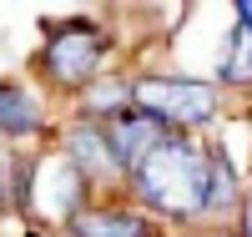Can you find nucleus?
I'll list each match as a JSON object with an SVG mask.
<instances>
[{
    "label": "nucleus",
    "mask_w": 252,
    "mask_h": 237,
    "mask_svg": "<svg viewBox=\"0 0 252 237\" xmlns=\"http://www.w3.org/2000/svg\"><path fill=\"white\" fill-rule=\"evenodd\" d=\"M136 187L152 207L172 212V217L212 212V152L192 146L187 136H166L136 167Z\"/></svg>",
    "instance_id": "obj_1"
},
{
    "label": "nucleus",
    "mask_w": 252,
    "mask_h": 237,
    "mask_svg": "<svg viewBox=\"0 0 252 237\" xmlns=\"http://www.w3.org/2000/svg\"><path fill=\"white\" fill-rule=\"evenodd\" d=\"M131 96L141 111H152L157 121H207L212 116V106H217V91L207 81H182V76H141L131 86Z\"/></svg>",
    "instance_id": "obj_2"
},
{
    "label": "nucleus",
    "mask_w": 252,
    "mask_h": 237,
    "mask_svg": "<svg viewBox=\"0 0 252 237\" xmlns=\"http://www.w3.org/2000/svg\"><path fill=\"white\" fill-rule=\"evenodd\" d=\"M46 66L56 81H66V86H81L86 76H96L101 66V35L91 20H66L56 35H51V46H46Z\"/></svg>",
    "instance_id": "obj_3"
},
{
    "label": "nucleus",
    "mask_w": 252,
    "mask_h": 237,
    "mask_svg": "<svg viewBox=\"0 0 252 237\" xmlns=\"http://www.w3.org/2000/svg\"><path fill=\"white\" fill-rule=\"evenodd\" d=\"M161 132H166V121H157L152 111L131 106V111H121V116L111 121V132H106V136H111V152H116V162L136 171V167H141V162H146V157H152L157 146L166 141Z\"/></svg>",
    "instance_id": "obj_4"
},
{
    "label": "nucleus",
    "mask_w": 252,
    "mask_h": 237,
    "mask_svg": "<svg viewBox=\"0 0 252 237\" xmlns=\"http://www.w3.org/2000/svg\"><path fill=\"white\" fill-rule=\"evenodd\" d=\"M76 237H146V222L136 212H116V207H101V212H81L71 217Z\"/></svg>",
    "instance_id": "obj_5"
},
{
    "label": "nucleus",
    "mask_w": 252,
    "mask_h": 237,
    "mask_svg": "<svg viewBox=\"0 0 252 237\" xmlns=\"http://www.w3.org/2000/svg\"><path fill=\"white\" fill-rule=\"evenodd\" d=\"M40 126V111H35V101L26 91H15V86H0V132H10V136H26Z\"/></svg>",
    "instance_id": "obj_6"
},
{
    "label": "nucleus",
    "mask_w": 252,
    "mask_h": 237,
    "mask_svg": "<svg viewBox=\"0 0 252 237\" xmlns=\"http://www.w3.org/2000/svg\"><path fill=\"white\" fill-rule=\"evenodd\" d=\"M71 146H76V157L86 162V171H121V162H116V152H111V136L106 132H91V126H81V132L71 136Z\"/></svg>",
    "instance_id": "obj_7"
},
{
    "label": "nucleus",
    "mask_w": 252,
    "mask_h": 237,
    "mask_svg": "<svg viewBox=\"0 0 252 237\" xmlns=\"http://www.w3.org/2000/svg\"><path fill=\"white\" fill-rule=\"evenodd\" d=\"M227 81H252V31L237 20V31H232V56H227V66H222Z\"/></svg>",
    "instance_id": "obj_8"
},
{
    "label": "nucleus",
    "mask_w": 252,
    "mask_h": 237,
    "mask_svg": "<svg viewBox=\"0 0 252 237\" xmlns=\"http://www.w3.org/2000/svg\"><path fill=\"white\" fill-rule=\"evenodd\" d=\"M227 202H232V167L212 146V207H227Z\"/></svg>",
    "instance_id": "obj_9"
},
{
    "label": "nucleus",
    "mask_w": 252,
    "mask_h": 237,
    "mask_svg": "<svg viewBox=\"0 0 252 237\" xmlns=\"http://www.w3.org/2000/svg\"><path fill=\"white\" fill-rule=\"evenodd\" d=\"M242 237H252V192H247V202H242Z\"/></svg>",
    "instance_id": "obj_10"
},
{
    "label": "nucleus",
    "mask_w": 252,
    "mask_h": 237,
    "mask_svg": "<svg viewBox=\"0 0 252 237\" xmlns=\"http://www.w3.org/2000/svg\"><path fill=\"white\" fill-rule=\"evenodd\" d=\"M237 15H242V26L252 31V5H237Z\"/></svg>",
    "instance_id": "obj_11"
}]
</instances>
